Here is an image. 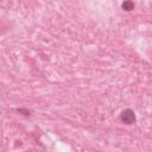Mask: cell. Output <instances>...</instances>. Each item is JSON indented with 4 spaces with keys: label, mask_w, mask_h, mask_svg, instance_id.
<instances>
[{
    "label": "cell",
    "mask_w": 152,
    "mask_h": 152,
    "mask_svg": "<svg viewBox=\"0 0 152 152\" xmlns=\"http://www.w3.org/2000/svg\"><path fill=\"white\" fill-rule=\"evenodd\" d=\"M120 119H121V121H122L124 124L131 125V124H133V122L135 121V114H134V112H133L132 109H125V111L121 113Z\"/></svg>",
    "instance_id": "obj_1"
},
{
    "label": "cell",
    "mask_w": 152,
    "mask_h": 152,
    "mask_svg": "<svg viewBox=\"0 0 152 152\" xmlns=\"http://www.w3.org/2000/svg\"><path fill=\"white\" fill-rule=\"evenodd\" d=\"M121 7H122V10L128 12V11H132L134 9V4L131 1V0H125V1L122 3V5H121Z\"/></svg>",
    "instance_id": "obj_2"
}]
</instances>
